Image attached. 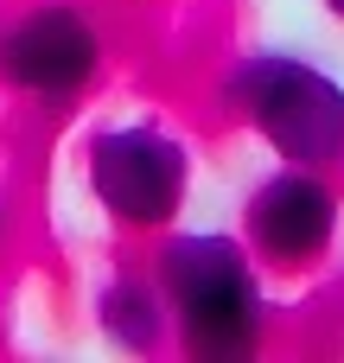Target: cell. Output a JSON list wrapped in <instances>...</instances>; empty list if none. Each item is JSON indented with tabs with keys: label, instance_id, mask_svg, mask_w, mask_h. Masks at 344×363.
Returning a JSON list of instances; mask_svg holds the SVG:
<instances>
[{
	"label": "cell",
	"instance_id": "6da1fadb",
	"mask_svg": "<svg viewBox=\"0 0 344 363\" xmlns=\"http://www.w3.org/2000/svg\"><path fill=\"white\" fill-rule=\"evenodd\" d=\"M166 306L172 338L192 363H249L268 338V294L262 262L243 236L223 230H160L147 255Z\"/></svg>",
	"mask_w": 344,
	"mask_h": 363
},
{
	"label": "cell",
	"instance_id": "7a4b0ae2",
	"mask_svg": "<svg viewBox=\"0 0 344 363\" xmlns=\"http://www.w3.org/2000/svg\"><path fill=\"white\" fill-rule=\"evenodd\" d=\"M217 96L281 166H313V172L344 166V83L313 57L255 51L217 83Z\"/></svg>",
	"mask_w": 344,
	"mask_h": 363
},
{
	"label": "cell",
	"instance_id": "3957f363",
	"mask_svg": "<svg viewBox=\"0 0 344 363\" xmlns=\"http://www.w3.org/2000/svg\"><path fill=\"white\" fill-rule=\"evenodd\" d=\"M83 185L115 230L160 236L192 198V147L160 121H109L83 147Z\"/></svg>",
	"mask_w": 344,
	"mask_h": 363
},
{
	"label": "cell",
	"instance_id": "277c9868",
	"mask_svg": "<svg viewBox=\"0 0 344 363\" xmlns=\"http://www.w3.org/2000/svg\"><path fill=\"white\" fill-rule=\"evenodd\" d=\"M109 64L102 19L83 0H32L0 26V83L38 108H70Z\"/></svg>",
	"mask_w": 344,
	"mask_h": 363
},
{
	"label": "cell",
	"instance_id": "5b68a950",
	"mask_svg": "<svg viewBox=\"0 0 344 363\" xmlns=\"http://www.w3.org/2000/svg\"><path fill=\"white\" fill-rule=\"evenodd\" d=\"M344 191L332 172L313 166H274L243 198V242L262 262V274H306L338 249Z\"/></svg>",
	"mask_w": 344,
	"mask_h": 363
},
{
	"label": "cell",
	"instance_id": "8992f818",
	"mask_svg": "<svg viewBox=\"0 0 344 363\" xmlns=\"http://www.w3.org/2000/svg\"><path fill=\"white\" fill-rule=\"evenodd\" d=\"M96 332H102L115 351H128V357H153V351L172 338V306H166L153 268L115 274V281L96 294Z\"/></svg>",
	"mask_w": 344,
	"mask_h": 363
},
{
	"label": "cell",
	"instance_id": "52a82bcc",
	"mask_svg": "<svg viewBox=\"0 0 344 363\" xmlns=\"http://www.w3.org/2000/svg\"><path fill=\"white\" fill-rule=\"evenodd\" d=\"M319 6H326V19H338V26H344V0H319Z\"/></svg>",
	"mask_w": 344,
	"mask_h": 363
},
{
	"label": "cell",
	"instance_id": "ba28073f",
	"mask_svg": "<svg viewBox=\"0 0 344 363\" xmlns=\"http://www.w3.org/2000/svg\"><path fill=\"white\" fill-rule=\"evenodd\" d=\"M0 242H6V191H0Z\"/></svg>",
	"mask_w": 344,
	"mask_h": 363
}]
</instances>
